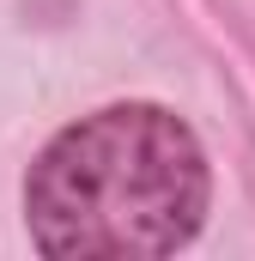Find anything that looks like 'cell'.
<instances>
[{"mask_svg":"<svg viewBox=\"0 0 255 261\" xmlns=\"http://www.w3.org/2000/svg\"><path fill=\"white\" fill-rule=\"evenodd\" d=\"M213 200L194 128L164 103L67 122L24 176V231L49 261H158L189 249Z\"/></svg>","mask_w":255,"mask_h":261,"instance_id":"1","label":"cell"}]
</instances>
